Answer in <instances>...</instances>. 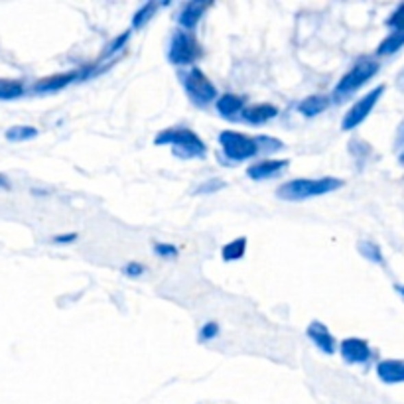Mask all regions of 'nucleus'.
Instances as JSON below:
<instances>
[{
  "label": "nucleus",
  "instance_id": "f257e3e1",
  "mask_svg": "<svg viewBox=\"0 0 404 404\" xmlns=\"http://www.w3.org/2000/svg\"><path fill=\"white\" fill-rule=\"evenodd\" d=\"M342 186L343 180L340 178H318V180L298 178V180H290V182L282 184L276 195L284 202H304L310 198H318V195H324L329 191H335Z\"/></svg>",
  "mask_w": 404,
  "mask_h": 404
},
{
  "label": "nucleus",
  "instance_id": "f03ea898",
  "mask_svg": "<svg viewBox=\"0 0 404 404\" xmlns=\"http://www.w3.org/2000/svg\"><path fill=\"white\" fill-rule=\"evenodd\" d=\"M158 146L170 144L178 158H202L207 152L203 140L189 128H166L154 140Z\"/></svg>",
  "mask_w": 404,
  "mask_h": 404
},
{
  "label": "nucleus",
  "instance_id": "7ed1b4c3",
  "mask_svg": "<svg viewBox=\"0 0 404 404\" xmlns=\"http://www.w3.org/2000/svg\"><path fill=\"white\" fill-rule=\"evenodd\" d=\"M182 83H184V89H186L189 101L195 105V107H207L211 101L217 99V89L215 85L207 79V75L203 73L202 69L198 67H191L187 73L182 75Z\"/></svg>",
  "mask_w": 404,
  "mask_h": 404
},
{
  "label": "nucleus",
  "instance_id": "20e7f679",
  "mask_svg": "<svg viewBox=\"0 0 404 404\" xmlns=\"http://www.w3.org/2000/svg\"><path fill=\"white\" fill-rule=\"evenodd\" d=\"M203 56L202 46L193 38V34L187 30H176L171 34L170 47H168V60L174 65H191Z\"/></svg>",
  "mask_w": 404,
  "mask_h": 404
},
{
  "label": "nucleus",
  "instance_id": "39448f33",
  "mask_svg": "<svg viewBox=\"0 0 404 404\" xmlns=\"http://www.w3.org/2000/svg\"><path fill=\"white\" fill-rule=\"evenodd\" d=\"M219 144H221V150L223 154L231 160H249V158H254L259 154L261 146H259V140L250 139V136H245L241 132H235V130H223L219 134Z\"/></svg>",
  "mask_w": 404,
  "mask_h": 404
},
{
  "label": "nucleus",
  "instance_id": "423d86ee",
  "mask_svg": "<svg viewBox=\"0 0 404 404\" xmlns=\"http://www.w3.org/2000/svg\"><path fill=\"white\" fill-rule=\"evenodd\" d=\"M379 73V63L373 62V60H361L359 63H355V67L351 71H347L337 87H335V95L337 97H347L349 93L357 91L361 85H365L369 79Z\"/></svg>",
  "mask_w": 404,
  "mask_h": 404
},
{
  "label": "nucleus",
  "instance_id": "0eeeda50",
  "mask_svg": "<svg viewBox=\"0 0 404 404\" xmlns=\"http://www.w3.org/2000/svg\"><path fill=\"white\" fill-rule=\"evenodd\" d=\"M383 93H385V85H379V87H375L373 91H369L365 97H361L357 103L345 112V117H343L342 121L343 130H351V128H355V126L361 125V123L371 115V110H373V107L377 105V101L381 99V95Z\"/></svg>",
  "mask_w": 404,
  "mask_h": 404
},
{
  "label": "nucleus",
  "instance_id": "6e6552de",
  "mask_svg": "<svg viewBox=\"0 0 404 404\" xmlns=\"http://www.w3.org/2000/svg\"><path fill=\"white\" fill-rule=\"evenodd\" d=\"M207 8H209V2H203V0H191V2L184 4L178 14V22H180L182 30H195Z\"/></svg>",
  "mask_w": 404,
  "mask_h": 404
},
{
  "label": "nucleus",
  "instance_id": "1a4fd4ad",
  "mask_svg": "<svg viewBox=\"0 0 404 404\" xmlns=\"http://www.w3.org/2000/svg\"><path fill=\"white\" fill-rule=\"evenodd\" d=\"M342 357L349 365H357V363H367L371 357V347L365 340L359 337H349L342 343Z\"/></svg>",
  "mask_w": 404,
  "mask_h": 404
},
{
  "label": "nucleus",
  "instance_id": "9d476101",
  "mask_svg": "<svg viewBox=\"0 0 404 404\" xmlns=\"http://www.w3.org/2000/svg\"><path fill=\"white\" fill-rule=\"evenodd\" d=\"M286 166H288V160H261V162L249 166L247 176H249L250 180L261 182V180H268V178L278 176Z\"/></svg>",
  "mask_w": 404,
  "mask_h": 404
},
{
  "label": "nucleus",
  "instance_id": "9b49d317",
  "mask_svg": "<svg viewBox=\"0 0 404 404\" xmlns=\"http://www.w3.org/2000/svg\"><path fill=\"white\" fill-rule=\"evenodd\" d=\"M306 333H308V337H310L311 342L316 343V347H320L324 353L331 355L335 351V340H333V335L329 333V329L322 322H311L308 329H306Z\"/></svg>",
  "mask_w": 404,
  "mask_h": 404
},
{
  "label": "nucleus",
  "instance_id": "f8f14e48",
  "mask_svg": "<svg viewBox=\"0 0 404 404\" xmlns=\"http://www.w3.org/2000/svg\"><path fill=\"white\" fill-rule=\"evenodd\" d=\"M241 115H243V121H247L250 125H265L278 115V109L274 105L263 103V105H252V107L243 109Z\"/></svg>",
  "mask_w": 404,
  "mask_h": 404
},
{
  "label": "nucleus",
  "instance_id": "ddd939ff",
  "mask_svg": "<svg viewBox=\"0 0 404 404\" xmlns=\"http://www.w3.org/2000/svg\"><path fill=\"white\" fill-rule=\"evenodd\" d=\"M75 78H79L78 71H69V73H60V75H51V78L40 79L38 83H34V91L38 93H51V91H60L63 87H67Z\"/></svg>",
  "mask_w": 404,
  "mask_h": 404
},
{
  "label": "nucleus",
  "instance_id": "4468645a",
  "mask_svg": "<svg viewBox=\"0 0 404 404\" xmlns=\"http://www.w3.org/2000/svg\"><path fill=\"white\" fill-rule=\"evenodd\" d=\"M377 375L385 383H404V363L403 361H394V359L381 361L377 365Z\"/></svg>",
  "mask_w": 404,
  "mask_h": 404
},
{
  "label": "nucleus",
  "instance_id": "2eb2a0df",
  "mask_svg": "<svg viewBox=\"0 0 404 404\" xmlns=\"http://www.w3.org/2000/svg\"><path fill=\"white\" fill-rule=\"evenodd\" d=\"M243 107H245V99L241 95L225 93L217 99L219 115L225 119H233L237 112H243Z\"/></svg>",
  "mask_w": 404,
  "mask_h": 404
},
{
  "label": "nucleus",
  "instance_id": "dca6fc26",
  "mask_svg": "<svg viewBox=\"0 0 404 404\" xmlns=\"http://www.w3.org/2000/svg\"><path fill=\"white\" fill-rule=\"evenodd\" d=\"M331 105L329 97L327 95H310L306 97L300 105H298V110L304 115V117H316L320 112H324Z\"/></svg>",
  "mask_w": 404,
  "mask_h": 404
},
{
  "label": "nucleus",
  "instance_id": "f3484780",
  "mask_svg": "<svg viewBox=\"0 0 404 404\" xmlns=\"http://www.w3.org/2000/svg\"><path fill=\"white\" fill-rule=\"evenodd\" d=\"M404 46V30L390 32L389 36L381 42V46L377 49L379 56H390L394 51H399Z\"/></svg>",
  "mask_w": 404,
  "mask_h": 404
},
{
  "label": "nucleus",
  "instance_id": "a211bd4d",
  "mask_svg": "<svg viewBox=\"0 0 404 404\" xmlns=\"http://www.w3.org/2000/svg\"><path fill=\"white\" fill-rule=\"evenodd\" d=\"M24 95V85L12 79H0V101H10Z\"/></svg>",
  "mask_w": 404,
  "mask_h": 404
},
{
  "label": "nucleus",
  "instance_id": "6ab92c4d",
  "mask_svg": "<svg viewBox=\"0 0 404 404\" xmlns=\"http://www.w3.org/2000/svg\"><path fill=\"white\" fill-rule=\"evenodd\" d=\"M245 250H247V239L239 237L237 241H231L229 245L223 247V261H227V263L229 261H239V259H243Z\"/></svg>",
  "mask_w": 404,
  "mask_h": 404
},
{
  "label": "nucleus",
  "instance_id": "aec40b11",
  "mask_svg": "<svg viewBox=\"0 0 404 404\" xmlns=\"http://www.w3.org/2000/svg\"><path fill=\"white\" fill-rule=\"evenodd\" d=\"M156 10H158V4L156 2H146L142 8H140L139 12L134 14L132 18V28H144L150 20H152V16L156 14Z\"/></svg>",
  "mask_w": 404,
  "mask_h": 404
},
{
  "label": "nucleus",
  "instance_id": "412c9836",
  "mask_svg": "<svg viewBox=\"0 0 404 404\" xmlns=\"http://www.w3.org/2000/svg\"><path fill=\"white\" fill-rule=\"evenodd\" d=\"M38 136V130L34 126H12L10 130H6V139L10 142H24Z\"/></svg>",
  "mask_w": 404,
  "mask_h": 404
},
{
  "label": "nucleus",
  "instance_id": "4be33fe9",
  "mask_svg": "<svg viewBox=\"0 0 404 404\" xmlns=\"http://www.w3.org/2000/svg\"><path fill=\"white\" fill-rule=\"evenodd\" d=\"M219 187H225V182H221V180H211V182L203 184V186L198 189V193H213V191H217Z\"/></svg>",
  "mask_w": 404,
  "mask_h": 404
},
{
  "label": "nucleus",
  "instance_id": "5701e85b",
  "mask_svg": "<svg viewBox=\"0 0 404 404\" xmlns=\"http://www.w3.org/2000/svg\"><path fill=\"white\" fill-rule=\"evenodd\" d=\"M126 40H128V32L121 34V36H119V38H117V40H115V42L110 44L109 49L105 51V56H109V54H112V51H119V49H121V47H123L126 44Z\"/></svg>",
  "mask_w": 404,
  "mask_h": 404
},
{
  "label": "nucleus",
  "instance_id": "b1692460",
  "mask_svg": "<svg viewBox=\"0 0 404 404\" xmlns=\"http://www.w3.org/2000/svg\"><path fill=\"white\" fill-rule=\"evenodd\" d=\"M219 327L215 324H207V326L202 327V340H211V337H215L217 335Z\"/></svg>",
  "mask_w": 404,
  "mask_h": 404
},
{
  "label": "nucleus",
  "instance_id": "393cba45",
  "mask_svg": "<svg viewBox=\"0 0 404 404\" xmlns=\"http://www.w3.org/2000/svg\"><path fill=\"white\" fill-rule=\"evenodd\" d=\"M156 252L162 254V257H174L176 254V247H171V245H156Z\"/></svg>",
  "mask_w": 404,
  "mask_h": 404
},
{
  "label": "nucleus",
  "instance_id": "a878e982",
  "mask_svg": "<svg viewBox=\"0 0 404 404\" xmlns=\"http://www.w3.org/2000/svg\"><path fill=\"white\" fill-rule=\"evenodd\" d=\"M126 274H130V276H136V274H142V265H136V263H130V265L125 268Z\"/></svg>",
  "mask_w": 404,
  "mask_h": 404
},
{
  "label": "nucleus",
  "instance_id": "bb28decb",
  "mask_svg": "<svg viewBox=\"0 0 404 404\" xmlns=\"http://www.w3.org/2000/svg\"><path fill=\"white\" fill-rule=\"evenodd\" d=\"M75 237H78V235H60V237H56L54 241H56V243H71V241H75Z\"/></svg>",
  "mask_w": 404,
  "mask_h": 404
},
{
  "label": "nucleus",
  "instance_id": "cd10ccee",
  "mask_svg": "<svg viewBox=\"0 0 404 404\" xmlns=\"http://www.w3.org/2000/svg\"><path fill=\"white\" fill-rule=\"evenodd\" d=\"M0 187H4V189H8V187H10V182H8L2 174H0Z\"/></svg>",
  "mask_w": 404,
  "mask_h": 404
},
{
  "label": "nucleus",
  "instance_id": "c85d7f7f",
  "mask_svg": "<svg viewBox=\"0 0 404 404\" xmlns=\"http://www.w3.org/2000/svg\"><path fill=\"white\" fill-rule=\"evenodd\" d=\"M399 292H401V294L404 296V286H401V288H399Z\"/></svg>",
  "mask_w": 404,
  "mask_h": 404
}]
</instances>
